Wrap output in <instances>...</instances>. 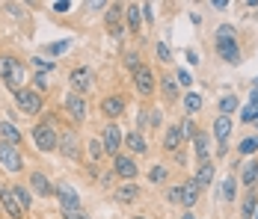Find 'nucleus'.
<instances>
[{
    "label": "nucleus",
    "mask_w": 258,
    "mask_h": 219,
    "mask_svg": "<svg viewBox=\"0 0 258 219\" xmlns=\"http://www.w3.org/2000/svg\"><path fill=\"white\" fill-rule=\"evenodd\" d=\"M0 80L12 89V92H21L27 83V71L24 62L15 59V56H0Z\"/></svg>",
    "instance_id": "f257e3e1"
},
{
    "label": "nucleus",
    "mask_w": 258,
    "mask_h": 219,
    "mask_svg": "<svg viewBox=\"0 0 258 219\" xmlns=\"http://www.w3.org/2000/svg\"><path fill=\"white\" fill-rule=\"evenodd\" d=\"M33 142L39 151H53V148H59V136H56V130H53L51 122H39L33 127Z\"/></svg>",
    "instance_id": "f03ea898"
},
{
    "label": "nucleus",
    "mask_w": 258,
    "mask_h": 219,
    "mask_svg": "<svg viewBox=\"0 0 258 219\" xmlns=\"http://www.w3.org/2000/svg\"><path fill=\"white\" fill-rule=\"evenodd\" d=\"M92 83H95V71L89 68V65H80L75 71L69 74V86H72V92H78V95H86L89 89H92Z\"/></svg>",
    "instance_id": "7ed1b4c3"
},
{
    "label": "nucleus",
    "mask_w": 258,
    "mask_h": 219,
    "mask_svg": "<svg viewBox=\"0 0 258 219\" xmlns=\"http://www.w3.org/2000/svg\"><path fill=\"white\" fill-rule=\"evenodd\" d=\"M0 163L6 166V172H21V169H24L21 148L9 145V142H0Z\"/></svg>",
    "instance_id": "20e7f679"
},
{
    "label": "nucleus",
    "mask_w": 258,
    "mask_h": 219,
    "mask_svg": "<svg viewBox=\"0 0 258 219\" xmlns=\"http://www.w3.org/2000/svg\"><path fill=\"white\" fill-rule=\"evenodd\" d=\"M15 101H18V107L24 110L27 116H39V113H42V95L33 92V89H21V92H15Z\"/></svg>",
    "instance_id": "39448f33"
},
{
    "label": "nucleus",
    "mask_w": 258,
    "mask_h": 219,
    "mask_svg": "<svg viewBox=\"0 0 258 219\" xmlns=\"http://www.w3.org/2000/svg\"><path fill=\"white\" fill-rule=\"evenodd\" d=\"M155 74H152V68L149 65H140L137 71H134V86H137V92L143 98H149L152 92H155Z\"/></svg>",
    "instance_id": "423d86ee"
},
{
    "label": "nucleus",
    "mask_w": 258,
    "mask_h": 219,
    "mask_svg": "<svg viewBox=\"0 0 258 219\" xmlns=\"http://www.w3.org/2000/svg\"><path fill=\"white\" fill-rule=\"evenodd\" d=\"M122 127L119 124H107L104 127V136H101V142H104V154H110V157H116L119 154V145H122Z\"/></svg>",
    "instance_id": "0eeeda50"
},
{
    "label": "nucleus",
    "mask_w": 258,
    "mask_h": 219,
    "mask_svg": "<svg viewBox=\"0 0 258 219\" xmlns=\"http://www.w3.org/2000/svg\"><path fill=\"white\" fill-rule=\"evenodd\" d=\"M113 172H116L119 178H125V184H131L140 169H137L134 157H128V154H116V157H113Z\"/></svg>",
    "instance_id": "6e6552de"
},
{
    "label": "nucleus",
    "mask_w": 258,
    "mask_h": 219,
    "mask_svg": "<svg viewBox=\"0 0 258 219\" xmlns=\"http://www.w3.org/2000/svg\"><path fill=\"white\" fill-rule=\"evenodd\" d=\"M56 198H59V207H62V213L66 210H80V198H78V190L75 187H69V184H56Z\"/></svg>",
    "instance_id": "1a4fd4ad"
},
{
    "label": "nucleus",
    "mask_w": 258,
    "mask_h": 219,
    "mask_svg": "<svg viewBox=\"0 0 258 219\" xmlns=\"http://www.w3.org/2000/svg\"><path fill=\"white\" fill-rule=\"evenodd\" d=\"M122 15H125V6H119V3H110L107 6V18H104V24H107V33L110 36H122Z\"/></svg>",
    "instance_id": "9d476101"
},
{
    "label": "nucleus",
    "mask_w": 258,
    "mask_h": 219,
    "mask_svg": "<svg viewBox=\"0 0 258 219\" xmlns=\"http://www.w3.org/2000/svg\"><path fill=\"white\" fill-rule=\"evenodd\" d=\"M0 204H3V210H6L12 219L24 216V207L18 204V198H15V193H12V187H0Z\"/></svg>",
    "instance_id": "9b49d317"
},
{
    "label": "nucleus",
    "mask_w": 258,
    "mask_h": 219,
    "mask_svg": "<svg viewBox=\"0 0 258 219\" xmlns=\"http://www.w3.org/2000/svg\"><path fill=\"white\" fill-rule=\"evenodd\" d=\"M66 110H69V116L75 122H83L86 119V98L78 95V92H69L66 95Z\"/></svg>",
    "instance_id": "f8f14e48"
},
{
    "label": "nucleus",
    "mask_w": 258,
    "mask_h": 219,
    "mask_svg": "<svg viewBox=\"0 0 258 219\" xmlns=\"http://www.w3.org/2000/svg\"><path fill=\"white\" fill-rule=\"evenodd\" d=\"M232 130H234L232 116H217V122H214V139H217L220 145H226V142H229Z\"/></svg>",
    "instance_id": "ddd939ff"
},
{
    "label": "nucleus",
    "mask_w": 258,
    "mask_h": 219,
    "mask_svg": "<svg viewBox=\"0 0 258 219\" xmlns=\"http://www.w3.org/2000/svg\"><path fill=\"white\" fill-rule=\"evenodd\" d=\"M101 113L107 116V119H119L122 113H125V98L119 95H110L101 101Z\"/></svg>",
    "instance_id": "4468645a"
},
{
    "label": "nucleus",
    "mask_w": 258,
    "mask_h": 219,
    "mask_svg": "<svg viewBox=\"0 0 258 219\" xmlns=\"http://www.w3.org/2000/svg\"><path fill=\"white\" fill-rule=\"evenodd\" d=\"M113 198L119 201V204H134L137 198H140V184H122V187H116V193H113Z\"/></svg>",
    "instance_id": "2eb2a0df"
},
{
    "label": "nucleus",
    "mask_w": 258,
    "mask_h": 219,
    "mask_svg": "<svg viewBox=\"0 0 258 219\" xmlns=\"http://www.w3.org/2000/svg\"><path fill=\"white\" fill-rule=\"evenodd\" d=\"M30 187H33L39 195H53L56 193V187L48 181V175H42V172H33V175H30Z\"/></svg>",
    "instance_id": "dca6fc26"
},
{
    "label": "nucleus",
    "mask_w": 258,
    "mask_h": 219,
    "mask_svg": "<svg viewBox=\"0 0 258 219\" xmlns=\"http://www.w3.org/2000/svg\"><path fill=\"white\" fill-rule=\"evenodd\" d=\"M59 151H62L66 157H72V160H78V157H80V148H78V136H75L72 130H66V133L59 136Z\"/></svg>",
    "instance_id": "f3484780"
},
{
    "label": "nucleus",
    "mask_w": 258,
    "mask_h": 219,
    "mask_svg": "<svg viewBox=\"0 0 258 219\" xmlns=\"http://www.w3.org/2000/svg\"><path fill=\"white\" fill-rule=\"evenodd\" d=\"M199 193H202V187H199V184H196L193 178L181 184V195H184V207H187V210H190V207H193V204L199 201Z\"/></svg>",
    "instance_id": "a211bd4d"
},
{
    "label": "nucleus",
    "mask_w": 258,
    "mask_h": 219,
    "mask_svg": "<svg viewBox=\"0 0 258 219\" xmlns=\"http://www.w3.org/2000/svg\"><path fill=\"white\" fill-rule=\"evenodd\" d=\"M217 53H220L229 65H237V62H240V48H237V42H223V45H217Z\"/></svg>",
    "instance_id": "6ab92c4d"
},
{
    "label": "nucleus",
    "mask_w": 258,
    "mask_h": 219,
    "mask_svg": "<svg viewBox=\"0 0 258 219\" xmlns=\"http://www.w3.org/2000/svg\"><path fill=\"white\" fill-rule=\"evenodd\" d=\"M0 136H3V142L21 148V130H18L12 122H0Z\"/></svg>",
    "instance_id": "aec40b11"
},
{
    "label": "nucleus",
    "mask_w": 258,
    "mask_h": 219,
    "mask_svg": "<svg viewBox=\"0 0 258 219\" xmlns=\"http://www.w3.org/2000/svg\"><path fill=\"white\" fill-rule=\"evenodd\" d=\"M193 145H196V160L199 163H208V157H211V136L208 133H196Z\"/></svg>",
    "instance_id": "412c9836"
},
{
    "label": "nucleus",
    "mask_w": 258,
    "mask_h": 219,
    "mask_svg": "<svg viewBox=\"0 0 258 219\" xmlns=\"http://www.w3.org/2000/svg\"><path fill=\"white\" fill-rule=\"evenodd\" d=\"M125 15H128V27H131V33H140V27H143V6L140 3H131L128 9H125Z\"/></svg>",
    "instance_id": "4be33fe9"
},
{
    "label": "nucleus",
    "mask_w": 258,
    "mask_h": 219,
    "mask_svg": "<svg viewBox=\"0 0 258 219\" xmlns=\"http://www.w3.org/2000/svg\"><path fill=\"white\" fill-rule=\"evenodd\" d=\"M181 127L178 124H172V127H166V133H163V148L166 151H178V145H181Z\"/></svg>",
    "instance_id": "5701e85b"
},
{
    "label": "nucleus",
    "mask_w": 258,
    "mask_h": 219,
    "mask_svg": "<svg viewBox=\"0 0 258 219\" xmlns=\"http://www.w3.org/2000/svg\"><path fill=\"white\" fill-rule=\"evenodd\" d=\"M214 163H211V160H208V163H202V166H199V172H196V178H193V181H196V184H199V187H211V181H214Z\"/></svg>",
    "instance_id": "b1692460"
},
{
    "label": "nucleus",
    "mask_w": 258,
    "mask_h": 219,
    "mask_svg": "<svg viewBox=\"0 0 258 219\" xmlns=\"http://www.w3.org/2000/svg\"><path fill=\"white\" fill-rule=\"evenodd\" d=\"M240 181H243L246 187H255V184H258V160H249V163L243 166V172H240Z\"/></svg>",
    "instance_id": "393cba45"
},
{
    "label": "nucleus",
    "mask_w": 258,
    "mask_h": 219,
    "mask_svg": "<svg viewBox=\"0 0 258 219\" xmlns=\"http://www.w3.org/2000/svg\"><path fill=\"white\" fill-rule=\"evenodd\" d=\"M234 36H237V30H234L232 24H220L217 33H214V42H217V45H223V42H237Z\"/></svg>",
    "instance_id": "a878e982"
},
{
    "label": "nucleus",
    "mask_w": 258,
    "mask_h": 219,
    "mask_svg": "<svg viewBox=\"0 0 258 219\" xmlns=\"http://www.w3.org/2000/svg\"><path fill=\"white\" fill-rule=\"evenodd\" d=\"M72 48V39H59V42H51L45 45V56H62L66 50Z\"/></svg>",
    "instance_id": "bb28decb"
},
{
    "label": "nucleus",
    "mask_w": 258,
    "mask_h": 219,
    "mask_svg": "<svg viewBox=\"0 0 258 219\" xmlns=\"http://www.w3.org/2000/svg\"><path fill=\"white\" fill-rule=\"evenodd\" d=\"M125 145H128L134 154H143V151H146V136H143V133H128V136H125Z\"/></svg>",
    "instance_id": "cd10ccee"
},
{
    "label": "nucleus",
    "mask_w": 258,
    "mask_h": 219,
    "mask_svg": "<svg viewBox=\"0 0 258 219\" xmlns=\"http://www.w3.org/2000/svg\"><path fill=\"white\" fill-rule=\"evenodd\" d=\"M184 110H187L190 116L199 113V110H202V95H199V92H187V95H184Z\"/></svg>",
    "instance_id": "c85d7f7f"
},
{
    "label": "nucleus",
    "mask_w": 258,
    "mask_h": 219,
    "mask_svg": "<svg viewBox=\"0 0 258 219\" xmlns=\"http://www.w3.org/2000/svg\"><path fill=\"white\" fill-rule=\"evenodd\" d=\"M237 107H240V104H237V98L234 95H223L220 98V116H232Z\"/></svg>",
    "instance_id": "c756f323"
},
{
    "label": "nucleus",
    "mask_w": 258,
    "mask_h": 219,
    "mask_svg": "<svg viewBox=\"0 0 258 219\" xmlns=\"http://www.w3.org/2000/svg\"><path fill=\"white\" fill-rule=\"evenodd\" d=\"M240 122H246V124H255L258 122V104H246L243 110H240Z\"/></svg>",
    "instance_id": "7c9ffc66"
},
{
    "label": "nucleus",
    "mask_w": 258,
    "mask_h": 219,
    "mask_svg": "<svg viewBox=\"0 0 258 219\" xmlns=\"http://www.w3.org/2000/svg\"><path fill=\"white\" fill-rule=\"evenodd\" d=\"M234 195H237V181H234V175H229L223 181V198L226 201H234Z\"/></svg>",
    "instance_id": "2f4dec72"
},
{
    "label": "nucleus",
    "mask_w": 258,
    "mask_h": 219,
    "mask_svg": "<svg viewBox=\"0 0 258 219\" xmlns=\"http://www.w3.org/2000/svg\"><path fill=\"white\" fill-rule=\"evenodd\" d=\"M160 89H163V95L169 98V101H175V98H178V83H175V80H169V77H163V80H160Z\"/></svg>",
    "instance_id": "473e14b6"
},
{
    "label": "nucleus",
    "mask_w": 258,
    "mask_h": 219,
    "mask_svg": "<svg viewBox=\"0 0 258 219\" xmlns=\"http://www.w3.org/2000/svg\"><path fill=\"white\" fill-rule=\"evenodd\" d=\"M255 151H258V136H246V139H240L237 154H255Z\"/></svg>",
    "instance_id": "72a5a7b5"
},
{
    "label": "nucleus",
    "mask_w": 258,
    "mask_h": 219,
    "mask_svg": "<svg viewBox=\"0 0 258 219\" xmlns=\"http://www.w3.org/2000/svg\"><path fill=\"white\" fill-rule=\"evenodd\" d=\"M178 127H181V136H184V139H196V133H199L196 124H193V119H184Z\"/></svg>",
    "instance_id": "f704fd0d"
},
{
    "label": "nucleus",
    "mask_w": 258,
    "mask_h": 219,
    "mask_svg": "<svg viewBox=\"0 0 258 219\" xmlns=\"http://www.w3.org/2000/svg\"><path fill=\"white\" fill-rule=\"evenodd\" d=\"M12 193H15V198H18V204L24 207V213H27V210H30V204H33V201H30V193H27L24 187H12Z\"/></svg>",
    "instance_id": "c9c22d12"
},
{
    "label": "nucleus",
    "mask_w": 258,
    "mask_h": 219,
    "mask_svg": "<svg viewBox=\"0 0 258 219\" xmlns=\"http://www.w3.org/2000/svg\"><path fill=\"white\" fill-rule=\"evenodd\" d=\"M89 157H92V160H101L104 157V142L101 139H92V142H89Z\"/></svg>",
    "instance_id": "e433bc0d"
},
{
    "label": "nucleus",
    "mask_w": 258,
    "mask_h": 219,
    "mask_svg": "<svg viewBox=\"0 0 258 219\" xmlns=\"http://www.w3.org/2000/svg\"><path fill=\"white\" fill-rule=\"evenodd\" d=\"M149 181H152V184H163V181H166V169H163V166H152Z\"/></svg>",
    "instance_id": "4c0bfd02"
},
{
    "label": "nucleus",
    "mask_w": 258,
    "mask_h": 219,
    "mask_svg": "<svg viewBox=\"0 0 258 219\" xmlns=\"http://www.w3.org/2000/svg\"><path fill=\"white\" fill-rule=\"evenodd\" d=\"M166 201H169V204H184V195H181V187H172V190L166 193Z\"/></svg>",
    "instance_id": "58836bf2"
},
{
    "label": "nucleus",
    "mask_w": 258,
    "mask_h": 219,
    "mask_svg": "<svg viewBox=\"0 0 258 219\" xmlns=\"http://www.w3.org/2000/svg\"><path fill=\"white\" fill-rule=\"evenodd\" d=\"M178 83L184 89H190V86H193V74L187 71V68H178Z\"/></svg>",
    "instance_id": "ea45409f"
},
{
    "label": "nucleus",
    "mask_w": 258,
    "mask_h": 219,
    "mask_svg": "<svg viewBox=\"0 0 258 219\" xmlns=\"http://www.w3.org/2000/svg\"><path fill=\"white\" fill-rule=\"evenodd\" d=\"M157 56H160V62H169V59H172V50H169V45L157 42Z\"/></svg>",
    "instance_id": "a19ab883"
},
{
    "label": "nucleus",
    "mask_w": 258,
    "mask_h": 219,
    "mask_svg": "<svg viewBox=\"0 0 258 219\" xmlns=\"http://www.w3.org/2000/svg\"><path fill=\"white\" fill-rule=\"evenodd\" d=\"M33 83H36V92L48 89V77H45V71H39V74H36V77H33Z\"/></svg>",
    "instance_id": "79ce46f5"
},
{
    "label": "nucleus",
    "mask_w": 258,
    "mask_h": 219,
    "mask_svg": "<svg viewBox=\"0 0 258 219\" xmlns=\"http://www.w3.org/2000/svg\"><path fill=\"white\" fill-rule=\"evenodd\" d=\"M62 219H89V216H86L83 210H66V213H62Z\"/></svg>",
    "instance_id": "37998d69"
},
{
    "label": "nucleus",
    "mask_w": 258,
    "mask_h": 219,
    "mask_svg": "<svg viewBox=\"0 0 258 219\" xmlns=\"http://www.w3.org/2000/svg\"><path fill=\"white\" fill-rule=\"evenodd\" d=\"M53 9H56V12H69V9H72V3H69V0H56V3H53Z\"/></svg>",
    "instance_id": "c03bdc74"
},
{
    "label": "nucleus",
    "mask_w": 258,
    "mask_h": 219,
    "mask_svg": "<svg viewBox=\"0 0 258 219\" xmlns=\"http://www.w3.org/2000/svg\"><path fill=\"white\" fill-rule=\"evenodd\" d=\"M211 6H214V9H229V0H214Z\"/></svg>",
    "instance_id": "a18cd8bd"
},
{
    "label": "nucleus",
    "mask_w": 258,
    "mask_h": 219,
    "mask_svg": "<svg viewBox=\"0 0 258 219\" xmlns=\"http://www.w3.org/2000/svg\"><path fill=\"white\" fill-rule=\"evenodd\" d=\"M187 62H193V65H196V62H199V53H196V50H187Z\"/></svg>",
    "instance_id": "49530a36"
},
{
    "label": "nucleus",
    "mask_w": 258,
    "mask_h": 219,
    "mask_svg": "<svg viewBox=\"0 0 258 219\" xmlns=\"http://www.w3.org/2000/svg\"><path fill=\"white\" fill-rule=\"evenodd\" d=\"M249 101H252V104H258V89H252V92H249Z\"/></svg>",
    "instance_id": "de8ad7c7"
},
{
    "label": "nucleus",
    "mask_w": 258,
    "mask_h": 219,
    "mask_svg": "<svg viewBox=\"0 0 258 219\" xmlns=\"http://www.w3.org/2000/svg\"><path fill=\"white\" fill-rule=\"evenodd\" d=\"M181 219H193V213H190V210H187V213H184V216H181Z\"/></svg>",
    "instance_id": "09e8293b"
},
{
    "label": "nucleus",
    "mask_w": 258,
    "mask_h": 219,
    "mask_svg": "<svg viewBox=\"0 0 258 219\" xmlns=\"http://www.w3.org/2000/svg\"><path fill=\"white\" fill-rule=\"evenodd\" d=\"M134 219H146V216H134Z\"/></svg>",
    "instance_id": "8fccbe9b"
},
{
    "label": "nucleus",
    "mask_w": 258,
    "mask_h": 219,
    "mask_svg": "<svg viewBox=\"0 0 258 219\" xmlns=\"http://www.w3.org/2000/svg\"><path fill=\"white\" fill-rule=\"evenodd\" d=\"M255 219H258V207H255Z\"/></svg>",
    "instance_id": "3c124183"
},
{
    "label": "nucleus",
    "mask_w": 258,
    "mask_h": 219,
    "mask_svg": "<svg viewBox=\"0 0 258 219\" xmlns=\"http://www.w3.org/2000/svg\"><path fill=\"white\" fill-rule=\"evenodd\" d=\"M255 9H258V3H255Z\"/></svg>",
    "instance_id": "603ef678"
},
{
    "label": "nucleus",
    "mask_w": 258,
    "mask_h": 219,
    "mask_svg": "<svg viewBox=\"0 0 258 219\" xmlns=\"http://www.w3.org/2000/svg\"><path fill=\"white\" fill-rule=\"evenodd\" d=\"M255 124H258V122H255Z\"/></svg>",
    "instance_id": "864d4df0"
}]
</instances>
